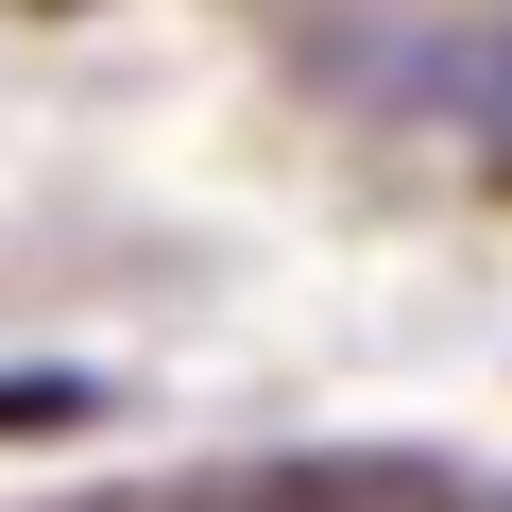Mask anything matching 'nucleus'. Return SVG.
<instances>
[{"label":"nucleus","instance_id":"obj_1","mask_svg":"<svg viewBox=\"0 0 512 512\" xmlns=\"http://www.w3.org/2000/svg\"><path fill=\"white\" fill-rule=\"evenodd\" d=\"M86 410H103L86 376H0V444H35V427H86Z\"/></svg>","mask_w":512,"mask_h":512},{"label":"nucleus","instance_id":"obj_2","mask_svg":"<svg viewBox=\"0 0 512 512\" xmlns=\"http://www.w3.org/2000/svg\"><path fill=\"white\" fill-rule=\"evenodd\" d=\"M35 18H52V0H35Z\"/></svg>","mask_w":512,"mask_h":512},{"label":"nucleus","instance_id":"obj_3","mask_svg":"<svg viewBox=\"0 0 512 512\" xmlns=\"http://www.w3.org/2000/svg\"><path fill=\"white\" fill-rule=\"evenodd\" d=\"M495 512H512V495H495Z\"/></svg>","mask_w":512,"mask_h":512}]
</instances>
